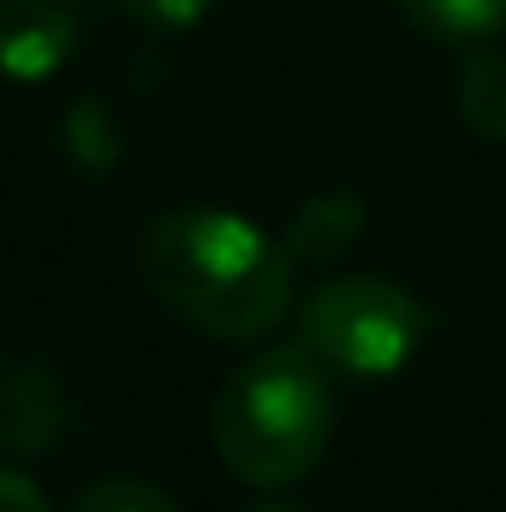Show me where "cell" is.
Listing matches in <instances>:
<instances>
[{
    "label": "cell",
    "mask_w": 506,
    "mask_h": 512,
    "mask_svg": "<svg viewBox=\"0 0 506 512\" xmlns=\"http://www.w3.org/2000/svg\"><path fill=\"white\" fill-rule=\"evenodd\" d=\"M143 286L167 316L209 340H262L292 304V256L233 209H167L137 245Z\"/></svg>",
    "instance_id": "1"
},
{
    "label": "cell",
    "mask_w": 506,
    "mask_h": 512,
    "mask_svg": "<svg viewBox=\"0 0 506 512\" xmlns=\"http://www.w3.org/2000/svg\"><path fill=\"white\" fill-rule=\"evenodd\" d=\"M209 435L221 465L251 483V489H292L310 477L328 453L334 435V387L328 364L298 340V346H268L245 358L209 411Z\"/></svg>",
    "instance_id": "2"
},
{
    "label": "cell",
    "mask_w": 506,
    "mask_h": 512,
    "mask_svg": "<svg viewBox=\"0 0 506 512\" xmlns=\"http://www.w3.org/2000/svg\"><path fill=\"white\" fill-rule=\"evenodd\" d=\"M429 334L435 310L381 274H340L298 304V340L346 376H399Z\"/></svg>",
    "instance_id": "3"
},
{
    "label": "cell",
    "mask_w": 506,
    "mask_h": 512,
    "mask_svg": "<svg viewBox=\"0 0 506 512\" xmlns=\"http://www.w3.org/2000/svg\"><path fill=\"white\" fill-rule=\"evenodd\" d=\"M78 48V18L66 0H0V78L42 84Z\"/></svg>",
    "instance_id": "4"
},
{
    "label": "cell",
    "mask_w": 506,
    "mask_h": 512,
    "mask_svg": "<svg viewBox=\"0 0 506 512\" xmlns=\"http://www.w3.org/2000/svg\"><path fill=\"white\" fill-rule=\"evenodd\" d=\"M66 435V387L54 382L48 364L6 358L0 364V453L36 459L54 453Z\"/></svg>",
    "instance_id": "5"
},
{
    "label": "cell",
    "mask_w": 506,
    "mask_h": 512,
    "mask_svg": "<svg viewBox=\"0 0 506 512\" xmlns=\"http://www.w3.org/2000/svg\"><path fill=\"white\" fill-rule=\"evenodd\" d=\"M358 233H364V197L358 191H322L292 215L280 245L292 262H334L358 245Z\"/></svg>",
    "instance_id": "6"
},
{
    "label": "cell",
    "mask_w": 506,
    "mask_h": 512,
    "mask_svg": "<svg viewBox=\"0 0 506 512\" xmlns=\"http://www.w3.org/2000/svg\"><path fill=\"white\" fill-rule=\"evenodd\" d=\"M459 114L477 137L506 143V54L495 48H471L465 72H459Z\"/></svg>",
    "instance_id": "7"
},
{
    "label": "cell",
    "mask_w": 506,
    "mask_h": 512,
    "mask_svg": "<svg viewBox=\"0 0 506 512\" xmlns=\"http://www.w3.org/2000/svg\"><path fill=\"white\" fill-rule=\"evenodd\" d=\"M405 18L435 42H489L506 30V0H399Z\"/></svg>",
    "instance_id": "8"
},
{
    "label": "cell",
    "mask_w": 506,
    "mask_h": 512,
    "mask_svg": "<svg viewBox=\"0 0 506 512\" xmlns=\"http://www.w3.org/2000/svg\"><path fill=\"white\" fill-rule=\"evenodd\" d=\"M66 149H72V161L84 167V173H108L114 161H120V131H114V114L96 102V96H84V102H72V114H66Z\"/></svg>",
    "instance_id": "9"
},
{
    "label": "cell",
    "mask_w": 506,
    "mask_h": 512,
    "mask_svg": "<svg viewBox=\"0 0 506 512\" xmlns=\"http://www.w3.org/2000/svg\"><path fill=\"white\" fill-rule=\"evenodd\" d=\"M72 512H179V507H173L167 489H155L143 477H102L72 501Z\"/></svg>",
    "instance_id": "10"
},
{
    "label": "cell",
    "mask_w": 506,
    "mask_h": 512,
    "mask_svg": "<svg viewBox=\"0 0 506 512\" xmlns=\"http://www.w3.org/2000/svg\"><path fill=\"white\" fill-rule=\"evenodd\" d=\"M126 6L143 24H155V30H191L215 0H126Z\"/></svg>",
    "instance_id": "11"
},
{
    "label": "cell",
    "mask_w": 506,
    "mask_h": 512,
    "mask_svg": "<svg viewBox=\"0 0 506 512\" xmlns=\"http://www.w3.org/2000/svg\"><path fill=\"white\" fill-rule=\"evenodd\" d=\"M0 512H48V495H42L24 471L0 465Z\"/></svg>",
    "instance_id": "12"
},
{
    "label": "cell",
    "mask_w": 506,
    "mask_h": 512,
    "mask_svg": "<svg viewBox=\"0 0 506 512\" xmlns=\"http://www.w3.org/2000/svg\"><path fill=\"white\" fill-rule=\"evenodd\" d=\"M251 512H292V507H280V501H262V507H251Z\"/></svg>",
    "instance_id": "13"
}]
</instances>
